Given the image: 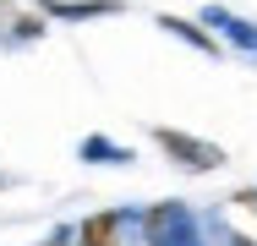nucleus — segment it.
Returning <instances> with one entry per match:
<instances>
[{"label": "nucleus", "mask_w": 257, "mask_h": 246, "mask_svg": "<svg viewBox=\"0 0 257 246\" xmlns=\"http://www.w3.org/2000/svg\"><path fill=\"white\" fill-rule=\"evenodd\" d=\"M143 246H203V230L186 202H154L143 213Z\"/></svg>", "instance_id": "obj_1"}, {"label": "nucleus", "mask_w": 257, "mask_h": 246, "mask_svg": "<svg viewBox=\"0 0 257 246\" xmlns=\"http://www.w3.org/2000/svg\"><path fill=\"white\" fill-rule=\"evenodd\" d=\"M154 143L164 148L181 170H192V175H208V170H219V164H224V148H219V143L186 137V132H175V126H154Z\"/></svg>", "instance_id": "obj_2"}, {"label": "nucleus", "mask_w": 257, "mask_h": 246, "mask_svg": "<svg viewBox=\"0 0 257 246\" xmlns=\"http://www.w3.org/2000/svg\"><path fill=\"white\" fill-rule=\"evenodd\" d=\"M203 22H208V28H219V33H224L230 44L241 49V55H257V28H252V22H241V17H230L224 6H208V11H203Z\"/></svg>", "instance_id": "obj_3"}, {"label": "nucleus", "mask_w": 257, "mask_h": 246, "mask_svg": "<svg viewBox=\"0 0 257 246\" xmlns=\"http://www.w3.org/2000/svg\"><path fill=\"white\" fill-rule=\"evenodd\" d=\"M0 39H6V44H33V39H44V11H11V6H0Z\"/></svg>", "instance_id": "obj_4"}, {"label": "nucleus", "mask_w": 257, "mask_h": 246, "mask_svg": "<svg viewBox=\"0 0 257 246\" xmlns=\"http://www.w3.org/2000/svg\"><path fill=\"white\" fill-rule=\"evenodd\" d=\"M44 17H66V22H88V17H115L120 0H39Z\"/></svg>", "instance_id": "obj_5"}, {"label": "nucleus", "mask_w": 257, "mask_h": 246, "mask_svg": "<svg viewBox=\"0 0 257 246\" xmlns=\"http://www.w3.org/2000/svg\"><path fill=\"white\" fill-rule=\"evenodd\" d=\"M159 28H164V33H175V39H186V44H192V49H203V55H219V33H213V28H197V22H186V17H170V11L159 17Z\"/></svg>", "instance_id": "obj_6"}, {"label": "nucleus", "mask_w": 257, "mask_h": 246, "mask_svg": "<svg viewBox=\"0 0 257 246\" xmlns=\"http://www.w3.org/2000/svg\"><path fill=\"white\" fill-rule=\"evenodd\" d=\"M120 224H126V213H93V219H82V230H77V246H115Z\"/></svg>", "instance_id": "obj_7"}, {"label": "nucleus", "mask_w": 257, "mask_h": 246, "mask_svg": "<svg viewBox=\"0 0 257 246\" xmlns=\"http://www.w3.org/2000/svg\"><path fill=\"white\" fill-rule=\"evenodd\" d=\"M82 159H93V164H132V148H115L104 137H82Z\"/></svg>", "instance_id": "obj_8"}, {"label": "nucleus", "mask_w": 257, "mask_h": 246, "mask_svg": "<svg viewBox=\"0 0 257 246\" xmlns=\"http://www.w3.org/2000/svg\"><path fill=\"white\" fill-rule=\"evenodd\" d=\"M44 246H66V235H55V241H44Z\"/></svg>", "instance_id": "obj_9"}]
</instances>
